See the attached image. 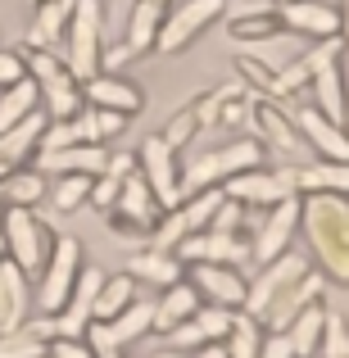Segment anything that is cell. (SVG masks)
Segmentation results:
<instances>
[{"mask_svg":"<svg viewBox=\"0 0 349 358\" xmlns=\"http://www.w3.org/2000/svg\"><path fill=\"white\" fill-rule=\"evenodd\" d=\"M299 231L332 286L349 281V204L345 195H299Z\"/></svg>","mask_w":349,"mask_h":358,"instance_id":"6da1fadb","label":"cell"},{"mask_svg":"<svg viewBox=\"0 0 349 358\" xmlns=\"http://www.w3.org/2000/svg\"><path fill=\"white\" fill-rule=\"evenodd\" d=\"M259 164H263V145L254 136H236L218 150H204V155H195L191 164L182 168V200L195 195V191H209V186H222L227 177L250 173V168H259Z\"/></svg>","mask_w":349,"mask_h":358,"instance_id":"7a4b0ae2","label":"cell"},{"mask_svg":"<svg viewBox=\"0 0 349 358\" xmlns=\"http://www.w3.org/2000/svg\"><path fill=\"white\" fill-rule=\"evenodd\" d=\"M105 14H100V0H78L69 14V27H64V41H69V69L73 82H91L100 73V55H105Z\"/></svg>","mask_w":349,"mask_h":358,"instance_id":"3957f363","label":"cell"},{"mask_svg":"<svg viewBox=\"0 0 349 358\" xmlns=\"http://www.w3.org/2000/svg\"><path fill=\"white\" fill-rule=\"evenodd\" d=\"M23 64H27V78L36 82V96H41L45 118H50V122L78 118V109H82V91H78V82L69 78L64 59H55L50 50H32Z\"/></svg>","mask_w":349,"mask_h":358,"instance_id":"277c9868","label":"cell"},{"mask_svg":"<svg viewBox=\"0 0 349 358\" xmlns=\"http://www.w3.org/2000/svg\"><path fill=\"white\" fill-rule=\"evenodd\" d=\"M50 241H55L50 227H45L32 209H5V218H0V245H5V259L14 263L18 272L32 277L45 263V254H50Z\"/></svg>","mask_w":349,"mask_h":358,"instance_id":"5b68a950","label":"cell"},{"mask_svg":"<svg viewBox=\"0 0 349 358\" xmlns=\"http://www.w3.org/2000/svg\"><path fill=\"white\" fill-rule=\"evenodd\" d=\"M41 268H45V277L36 286V308H41V317H50L64 308V299H69L73 281L82 272V241L78 236H55Z\"/></svg>","mask_w":349,"mask_h":358,"instance_id":"8992f818","label":"cell"},{"mask_svg":"<svg viewBox=\"0 0 349 358\" xmlns=\"http://www.w3.org/2000/svg\"><path fill=\"white\" fill-rule=\"evenodd\" d=\"M141 182L150 186V195L159 200V209L182 204V168H177V150L164 145V136H145L136 150Z\"/></svg>","mask_w":349,"mask_h":358,"instance_id":"52a82bcc","label":"cell"},{"mask_svg":"<svg viewBox=\"0 0 349 358\" xmlns=\"http://www.w3.org/2000/svg\"><path fill=\"white\" fill-rule=\"evenodd\" d=\"M222 195L236 200L241 209H272L295 195V177H290V168H250V173L227 177Z\"/></svg>","mask_w":349,"mask_h":358,"instance_id":"ba28073f","label":"cell"},{"mask_svg":"<svg viewBox=\"0 0 349 358\" xmlns=\"http://www.w3.org/2000/svg\"><path fill=\"white\" fill-rule=\"evenodd\" d=\"M222 0H182L177 9H164V23H159V36H155V50L164 55H177L213 23L222 18Z\"/></svg>","mask_w":349,"mask_h":358,"instance_id":"9c48e42d","label":"cell"},{"mask_svg":"<svg viewBox=\"0 0 349 358\" xmlns=\"http://www.w3.org/2000/svg\"><path fill=\"white\" fill-rule=\"evenodd\" d=\"M313 78H308V87H313L318 96V114L332 118L336 127H345V73H341V41H322L313 45Z\"/></svg>","mask_w":349,"mask_h":358,"instance_id":"30bf717a","label":"cell"},{"mask_svg":"<svg viewBox=\"0 0 349 358\" xmlns=\"http://www.w3.org/2000/svg\"><path fill=\"white\" fill-rule=\"evenodd\" d=\"M295 231H299V195H290V200L263 209L259 227H254V241H250V263H254V268H263L268 259L286 254L290 241H295Z\"/></svg>","mask_w":349,"mask_h":358,"instance_id":"8fae6325","label":"cell"},{"mask_svg":"<svg viewBox=\"0 0 349 358\" xmlns=\"http://www.w3.org/2000/svg\"><path fill=\"white\" fill-rule=\"evenodd\" d=\"M304 272H308V259L299 250H286V254H277V259H268L263 268H254V281L245 286V313L259 317L263 308H268L290 281L304 277Z\"/></svg>","mask_w":349,"mask_h":358,"instance_id":"7c38bea8","label":"cell"},{"mask_svg":"<svg viewBox=\"0 0 349 358\" xmlns=\"http://www.w3.org/2000/svg\"><path fill=\"white\" fill-rule=\"evenodd\" d=\"M100 281H105V272L82 263V272H78V281H73L64 308H59V313H50V327H55V336H59V341H82V331L91 327V304H96Z\"/></svg>","mask_w":349,"mask_h":358,"instance_id":"4fadbf2b","label":"cell"},{"mask_svg":"<svg viewBox=\"0 0 349 358\" xmlns=\"http://www.w3.org/2000/svg\"><path fill=\"white\" fill-rule=\"evenodd\" d=\"M327 286H332V281H327L318 268H308L304 277H299V281H290V286L281 290V295L272 299L268 308H263V313H259V322L268 327V331H286V327L295 322V317L304 313L308 304H318V299L327 295Z\"/></svg>","mask_w":349,"mask_h":358,"instance_id":"5bb4252c","label":"cell"},{"mask_svg":"<svg viewBox=\"0 0 349 358\" xmlns=\"http://www.w3.org/2000/svg\"><path fill=\"white\" fill-rule=\"evenodd\" d=\"M277 23L286 32L304 36V41H336L341 36V9L322 5V0H286V5H277Z\"/></svg>","mask_w":349,"mask_h":358,"instance_id":"9a60e30c","label":"cell"},{"mask_svg":"<svg viewBox=\"0 0 349 358\" xmlns=\"http://www.w3.org/2000/svg\"><path fill=\"white\" fill-rule=\"evenodd\" d=\"M232 313H236V308L200 304L182 327H173V331H168V350L191 354V350H200V345H222V341H227V331H232Z\"/></svg>","mask_w":349,"mask_h":358,"instance_id":"2e32d148","label":"cell"},{"mask_svg":"<svg viewBox=\"0 0 349 358\" xmlns=\"http://www.w3.org/2000/svg\"><path fill=\"white\" fill-rule=\"evenodd\" d=\"M177 263H222V268H241L250 263V241L245 236H222V231H195V236L173 245Z\"/></svg>","mask_w":349,"mask_h":358,"instance_id":"e0dca14e","label":"cell"},{"mask_svg":"<svg viewBox=\"0 0 349 358\" xmlns=\"http://www.w3.org/2000/svg\"><path fill=\"white\" fill-rule=\"evenodd\" d=\"M245 286H250V281L236 268H222V263H191V290L200 295V304L245 308Z\"/></svg>","mask_w":349,"mask_h":358,"instance_id":"ac0fdd59","label":"cell"},{"mask_svg":"<svg viewBox=\"0 0 349 358\" xmlns=\"http://www.w3.org/2000/svg\"><path fill=\"white\" fill-rule=\"evenodd\" d=\"M295 131L304 136V145L313 150V159H327V164H345V155H349V141H345V127H336L332 118H322L313 105L308 109H299L295 118Z\"/></svg>","mask_w":349,"mask_h":358,"instance_id":"d6986e66","label":"cell"},{"mask_svg":"<svg viewBox=\"0 0 349 358\" xmlns=\"http://www.w3.org/2000/svg\"><path fill=\"white\" fill-rule=\"evenodd\" d=\"M109 164V150L105 145H91V141H82V145H64V150H36V173H82V177H100Z\"/></svg>","mask_w":349,"mask_h":358,"instance_id":"ffe728a7","label":"cell"},{"mask_svg":"<svg viewBox=\"0 0 349 358\" xmlns=\"http://www.w3.org/2000/svg\"><path fill=\"white\" fill-rule=\"evenodd\" d=\"M304 50H308L304 36H295V32H268V36H254V41H245V59H250L254 69L268 73V82H272V73H281L286 64H295Z\"/></svg>","mask_w":349,"mask_h":358,"instance_id":"44dd1931","label":"cell"},{"mask_svg":"<svg viewBox=\"0 0 349 358\" xmlns=\"http://www.w3.org/2000/svg\"><path fill=\"white\" fill-rule=\"evenodd\" d=\"M27 313H32V281L9 259H0V336L23 327Z\"/></svg>","mask_w":349,"mask_h":358,"instance_id":"7402d4cb","label":"cell"},{"mask_svg":"<svg viewBox=\"0 0 349 358\" xmlns=\"http://www.w3.org/2000/svg\"><path fill=\"white\" fill-rule=\"evenodd\" d=\"M82 96L91 100V109H109V114H122V118L145 105V96L127 78H114V73H96L91 82H82Z\"/></svg>","mask_w":349,"mask_h":358,"instance_id":"603a6c76","label":"cell"},{"mask_svg":"<svg viewBox=\"0 0 349 358\" xmlns=\"http://www.w3.org/2000/svg\"><path fill=\"white\" fill-rule=\"evenodd\" d=\"M45 109H32L23 122H14L9 131H0V159H5L9 168H23L27 159L41 150V131H45Z\"/></svg>","mask_w":349,"mask_h":358,"instance_id":"cb8c5ba5","label":"cell"},{"mask_svg":"<svg viewBox=\"0 0 349 358\" xmlns=\"http://www.w3.org/2000/svg\"><path fill=\"white\" fill-rule=\"evenodd\" d=\"M345 354H349L345 286H327V295H322V341H318V358H345Z\"/></svg>","mask_w":349,"mask_h":358,"instance_id":"d4e9b609","label":"cell"},{"mask_svg":"<svg viewBox=\"0 0 349 358\" xmlns=\"http://www.w3.org/2000/svg\"><path fill=\"white\" fill-rule=\"evenodd\" d=\"M50 341H55L50 317H27L23 327L0 336V358H45Z\"/></svg>","mask_w":349,"mask_h":358,"instance_id":"484cf974","label":"cell"},{"mask_svg":"<svg viewBox=\"0 0 349 358\" xmlns=\"http://www.w3.org/2000/svg\"><path fill=\"white\" fill-rule=\"evenodd\" d=\"M254 122H259V136L268 141L277 155H286V159H299V155H308V145H304V136L295 131V122L290 118H281L272 105H254V114H250ZM259 141V145H263Z\"/></svg>","mask_w":349,"mask_h":358,"instance_id":"4316f807","label":"cell"},{"mask_svg":"<svg viewBox=\"0 0 349 358\" xmlns=\"http://www.w3.org/2000/svg\"><path fill=\"white\" fill-rule=\"evenodd\" d=\"M73 5H78V0H36V18H32V27H27V45H32V50L59 45Z\"/></svg>","mask_w":349,"mask_h":358,"instance_id":"83f0119b","label":"cell"},{"mask_svg":"<svg viewBox=\"0 0 349 358\" xmlns=\"http://www.w3.org/2000/svg\"><path fill=\"white\" fill-rule=\"evenodd\" d=\"M150 304H155V331L168 336L173 327H182L186 317L200 308V295L191 290V281H173V286H164V295L150 299Z\"/></svg>","mask_w":349,"mask_h":358,"instance_id":"f1b7e54d","label":"cell"},{"mask_svg":"<svg viewBox=\"0 0 349 358\" xmlns=\"http://www.w3.org/2000/svg\"><path fill=\"white\" fill-rule=\"evenodd\" d=\"M290 177H295V195H345L349 186L345 164H327V159L290 168Z\"/></svg>","mask_w":349,"mask_h":358,"instance_id":"f546056e","label":"cell"},{"mask_svg":"<svg viewBox=\"0 0 349 358\" xmlns=\"http://www.w3.org/2000/svg\"><path fill=\"white\" fill-rule=\"evenodd\" d=\"M159 23H164V0H136L127 18V36H122V50L141 55V50H155V36Z\"/></svg>","mask_w":349,"mask_h":358,"instance_id":"4dcf8cb0","label":"cell"},{"mask_svg":"<svg viewBox=\"0 0 349 358\" xmlns=\"http://www.w3.org/2000/svg\"><path fill=\"white\" fill-rule=\"evenodd\" d=\"M141 299V281H131L127 272H114V277L100 281L96 290V304H91V322H109V317H118L127 304H136Z\"/></svg>","mask_w":349,"mask_h":358,"instance_id":"1f68e13d","label":"cell"},{"mask_svg":"<svg viewBox=\"0 0 349 358\" xmlns=\"http://www.w3.org/2000/svg\"><path fill=\"white\" fill-rule=\"evenodd\" d=\"M45 195V173L36 168H9L0 177V209H32Z\"/></svg>","mask_w":349,"mask_h":358,"instance_id":"d6a6232c","label":"cell"},{"mask_svg":"<svg viewBox=\"0 0 349 358\" xmlns=\"http://www.w3.org/2000/svg\"><path fill=\"white\" fill-rule=\"evenodd\" d=\"M122 272H127L131 281H150V286H173V281H182V263H177L168 250H141V254H131Z\"/></svg>","mask_w":349,"mask_h":358,"instance_id":"836d02e7","label":"cell"},{"mask_svg":"<svg viewBox=\"0 0 349 358\" xmlns=\"http://www.w3.org/2000/svg\"><path fill=\"white\" fill-rule=\"evenodd\" d=\"M286 341H290V350H295V358H318V341H322V299L308 304L304 313L286 327Z\"/></svg>","mask_w":349,"mask_h":358,"instance_id":"e575fe53","label":"cell"},{"mask_svg":"<svg viewBox=\"0 0 349 358\" xmlns=\"http://www.w3.org/2000/svg\"><path fill=\"white\" fill-rule=\"evenodd\" d=\"M32 109H41V96H36V82L32 78L5 87V91H0V131H9L14 122H23Z\"/></svg>","mask_w":349,"mask_h":358,"instance_id":"d590c367","label":"cell"},{"mask_svg":"<svg viewBox=\"0 0 349 358\" xmlns=\"http://www.w3.org/2000/svg\"><path fill=\"white\" fill-rule=\"evenodd\" d=\"M45 195H50L55 213H78L82 204H87V195H91V177L69 173V177H59L55 186H45Z\"/></svg>","mask_w":349,"mask_h":358,"instance_id":"8d00e7d4","label":"cell"},{"mask_svg":"<svg viewBox=\"0 0 349 358\" xmlns=\"http://www.w3.org/2000/svg\"><path fill=\"white\" fill-rule=\"evenodd\" d=\"M159 136H164V145H173L177 155H182V150L191 145L195 136H200V122H195L191 109H182V114H173V122H168V127L159 131Z\"/></svg>","mask_w":349,"mask_h":358,"instance_id":"74e56055","label":"cell"},{"mask_svg":"<svg viewBox=\"0 0 349 358\" xmlns=\"http://www.w3.org/2000/svg\"><path fill=\"white\" fill-rule=\"evenodd\" d=\"M241 227H245V209L236 200H222L218 204V213H213V222H209V231H222V236H241Z\"/></svg>","mask_w":349,"mask_h":358,"instance_id":"f35d334b","label":"cell"},{"mask_svg":"<svg viewBox=\"0 0 349 358\" xmlns=\"http://www.w3.org/2000/svg\"><path fill=\"white\" fill-rule=\"evenodd\" d=\"M27 78V64H23V55H14V50H0V91L5 87H14V82H23Z\"/></svg>","mask_w":349,"mask_h":358,"instance_id":"ab89813d","label":"cell"},{"mask_svg":"<svg viewBox=\"0 0 349 358\" xmlns=\"http://www.w3.org/2000/svg\"><path fill=\"white\" fill-rule=\"evenodd\" d=\"M259 358H295L286 331H268V336H263V341H259Z\"/></svg>","mask_w":349,"mask_h":358,"instance_id":"60d3db41","label":"cell"},{"mask_svg":"<svg viewBox=\"0 0 349 358\" xmlns=\"http://www.w3.org/2000/svg\"><path fill=\"white\" fill-rule=\"evenodd\" d=\"M45 358H91V350H87V341H59V336H55Z\"/></svg>","mask_w":349,"mask_h":358,"instance_id":"b9f144b4","label":"cell"},{"mask_svg":"<svg viewBox=\"0 0 349 358\" xmlns=\"http://www.w3.org/2000/svg\"><path fill=\"white\" fill-rule=\"evenodd\" d=\"M182 358H227V350H222V345H200V350H191Z\"/></svg>","mask_w":349,"mask_h":358,"instance_id":"7bdbcfd3","label":"cell"},{"mask_svg":"<svg viewBox=\"0 0 349 358\" xmlns=\"http://www.w3.org/2000/svg\"><path fill=\"white\" fill-rule=\"evenodd\" d=\"M122 358H182L177 350H155V354H122Z\"/></svg>","mask_w":349,"mask_h":358,"instance_id":"ee69618b","label":"cell"},{"mask_svg":"<svg viewBox=\"0 0 349 358\" xmlns=\"http://www.w3.org/2000/svg\"><path fill=\"white\" fill-rule=\"evenodd\" d=\"M5 173H9V164H5V159H0V177H5Z\"/></svg>","mask_w":349,"mask_h":358,"instance_id":"f6af8a7d","label":"cell"},{"mask_svg":"<svg viewBox=\"0 0 349 358\" xmlns=\"http://www.w3.org/2000/svg\"><path fill=\"white\" fill-rule=\"evenodd\" d=\"M0 259H5V245H0Z\"/></svg>","mask_w":349,"mask_h":358,"instance_id":"bcb514c9","label":"cell"},{"mask_svg":"<svg viewBox=\"0 0 349 358\" xmlns=\"http://www.w3.org/2000/svg\"><path fill=\"white\" fill-rule=\"evenodd\" d=\"M0 218H5V209H0Z\"/></svg>","mask_w":349,"mask_h":358,"instance_id":"7dc6e473","label":"cell"},{"mask_svg":"<svg viewBox=\"0 0 349 358\" xmlns=\"http://www.w3.org/2000/svg\"><path fill=\"white\" fill-rule=\"evenodd\" d=\"M277 5H286V0H277Z\"/></svg>","mask_w":349,"mask_h":358,"instance_id":"c3c4849f","label":"cell"}]
</instances>
